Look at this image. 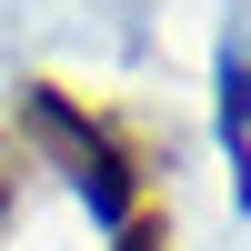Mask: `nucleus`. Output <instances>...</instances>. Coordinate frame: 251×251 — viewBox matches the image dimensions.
Here are the masks:
<instances>
[{
    "label": "nucleus",
    "mask_w": 251,
    "mask_h": 251,
    "mask_svg": "<svg viewBox=\"0 0 251 251\" xmlns=\"http://www.w3.org/2000/svg\"><path fill=\"white\" fill-rule=\"evenodd\" d=\"M30 141H40V151H60V171L80 181V201H91L111 231L141 211V141L121 131L111 111L71 100L60 80H30Z\"/></svg>",
    "instance_id": "f257e3e1"
},
{
    "label": "nucleus",
    "mask_w": 251,
    "mask_h": 251,
    "mask_svg": "<svg viewBox=\"0 0 251 251\" xmlns=\"http://www.w3.org/2000/svg\"><path fill=\"white\" fill-rule=\"evenodd\" d=\"M0 221H10V181H0Z\"/></svg>",
    "instance_id": "20e7f679"
},
{
    "label": "nucleus",
    "mask_w": 251,
    "mask_h": 251,
    "mask_svg": "<svg viewBox=\"0 0 251 251\" xmlns=\"http://www.w3.org/2000/svg\"><path fill=\"white\" fill-rule=\"evenodd\" d=\"M241 111H251V71L231 60V151H241ZM241 191H251V161H241Z\"/></svg>",
    "instance_id": "7ed1b4c3"
},
{
    "label": "nucleus",
    "mask_w": 251,
    "mask_h": 251,
    "mask_svg": "<svg viewBox=\"0 0 251 251\" xmlns=\"http://www.w3.org/2000/svg\"><path fill=\"white\" fill-rule=\"evenodd\" d=\"M111 251H171V221H161L151 201H141V211L121 221V241H111Z\"/></svg>",
    "instance_id": "f03ea898"
}]
</instances>
